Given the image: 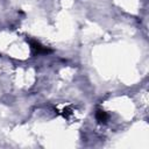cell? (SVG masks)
<instances>
[{
  "label": "cell",
  "instance_id": "obj_2",
  "mask_svg": "<svg viewBox=\"0 0 149 149\" xmlns=\"http://www.w3.org/2000/svg\"><path fill=\"white\" fill-rule=\"evenodd\" d=\"M95 118H97L98 121H100V122H105V121L108 119V115H107L106 112L99 109V111H97V113H95Z\"/></svg>",
  "mask_w": 149,
  "mask_h": 149
},
{
  "label": "cell",
  "instance_id": "obj_1",
  "mask_svg": "<svg viewBox=\"0 0 149 149\" xmlns=\"http://www.w3.org/2000/svg\"><path fill=\"white\" fill-rule=\"evenodd\" d=\"M27 41L29 42L31 50H33L34 54H36V55H43V54H50V52H51L50 49H48L47 47L42 45L40 42H37V41H35V40H27Z\"/></svg>",
  "mask_w": 149,
  "mask_h": 149
}]
</instances>
